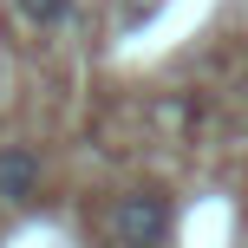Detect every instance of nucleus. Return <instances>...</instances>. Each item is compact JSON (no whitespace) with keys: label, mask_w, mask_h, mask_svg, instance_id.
I'll return each mask as SVG.
<instances>
[{"label":"nucleus","mask_w":248,"mask_h":248,"mask_svg":"<svg viewBox=\"0 0 248 248\" xmlns=\"http://www.w3.org/2000/svg\"><path fill=\"white\" fill-rule=\"evenodd\" d=\"M163 235H170V202H163L157 189L118 196V209H111V242L118 248H157Z\"/></svg>","instance_id":"1"},{"label":"nucleus","mask_w":248,"mask_h":248,"mask_svg":"<svg viewBox=\"0 0 248 248\" xmlns=\"http://www.w3.org/2000/svg\"><path fill=\"white\" fill-rule=\"evenodd\" d=\"M39 189V157L26 144H7L0 150V202H26Z\"/></svg>","instance_id":"2"},{"label":"nucleus","mask_w":248,"mask_h":248,"mask_svg":"<svg viewBox=\"0 0 248 248\" xmlns=\"http://www.w3.org/2000/svg\"><path fill=\"white\" fill-rule=\"evenodd\" d=\"M13 7H20V13H26L33 26H52V20L65 13V0H13Z\"/></svg>","instance_id":"3"}]
</instances>
